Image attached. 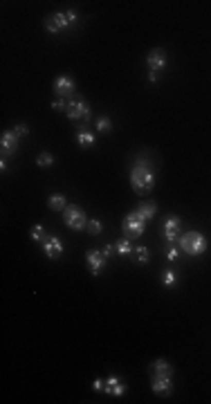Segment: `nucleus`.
Segmentation results:
<instances>
[{"mask_svg":"<svg viewBox=\"0 0 211 404\" xmlns=\"http://www.w3.org/2000/svg\"><path fill=\"white\" fill-rule=\"evenodd\" d=\"M130 184H133V191L137 196H146L153 191L155 186V171L153 166L148 164L146 160H139L137 164L133 166V171H130Z\"/></svg>","mask_w":211,"mask_h":404,"instance_id":"1","label":"nucleus"},{"mask_svg":"<svg viewBox=\"0 0 211 404\" xmlns=\"http://www.w3.org/2000/svg\"><path fill=\"white\" fill-rule=\"evenodd\" d=\"M77 23V11H59V14H52L45 18V29L49 34H61L65 27Z\"/></svg>","mask_w":211,"mask_h":404,"instance_id":"2","label":"nucleus"},{"mask_svg":"<svg viewBox=\"0 0 211 404\" xmlns=\"http://www.w3.org/2000/svg\"><path fill=\"white\" fill-rule=\"evenodd\" d=\"M180 247H182L187 254H191V256H200V254H204V250H207V238H204V234L200 232H189L184 236H180Z\"/></svg>","mask_w":211,"mask_h":404,"instance_id":"3","label":"nucleus"},{"mask_svg":"<svg viewBox=\"0 0 211 404\" xmlns=\"http://www.w3.org/2000/svg\"><path fill=\"white\" fill-rule=\"evenodd\" d=\"M63 220L67 227L74 229V232H81V229L88 227V216H85V211L81 207H77V204H67L63 209Z\"/></svg>","mask_w":211,"mask_h":404,"instance_id":"4","label":"nucleus"},{"mask_svg":"<svg viewBox=\"0 0 211 404\" xmlns=\"http://www.w3.org/2000/svg\"><path fill=\"white\" fill-rule=\"evenodd\" d=\"M144 229H146V220L142 218L137 211H130L126 218H124V222H121V232H124V236H126L128 240L130 238H139V236L144 234Z\"/></svg>","mask_w":211,"mask_h":404,"instance_id":"5","label":"nucleus"},{"mask_svg":"<svg viewBox=\"0 0 211 404\" xmlns=\"http://www.w3.org/2000/svg\"><path fill=\"white\" fill-rule=\"evenodd\" d=\"M146 65H148V81L155 83L160 79V72L166 67V52L164 49H151L146 57Z\"/></svg>","mask_w":211,"mask_h":404,"instance_id":"6","label":"nucleus"},{"mask_svg":"<svg viewBox=\"0 0 211 404\" xmlns=\"http://www.w3.org/2000/svg\"><path fill=\"white\" fill-rule=\"evenodd\" d=\"M54 95H59V99H65L74 95V90H77V85H74V79L70 74H61V77L54 79V85H52Z\"/></svg>","mask_w":211,"mask_h":404,"instance_id":"7","label":"nucleus"},{"mask_svg":"<svg viewBox=\"0 0 211 404\" xmlns=\"http://www.w3.org/2000/svg\"><path fill=\"white\" fill-rule=\"evenodd\" d=\"M65 115H67V119H72V121H77V119L88 121L90 119V106L85 101H70L65 108Z\"/></svg>","mask_w":211,"mask_h":404,"instance_id":"8","label":"nucleus"},{"mask_svg":"<svg viewBox=\"0 0 211 404\" xmlns=\"http://www.w3.org/2000/svg\"><path fill=\"white\" fill-rule=\"evenodd\" d=\"M0 148H3V157H9V155H14L18 151V135L14 128L3 133V137H0Z\"/></svg>","mask_w":211,"mask_h":404,"instance_id":"9","label":"nucleus"},{"mask_svg":"<svg viewBox=\"0 0 211 404\" xmlns=\"http://www.w3.org/2000/svg\"><path fill=\"white\" fill-rule=\"evenodd\" d=\"M106 260H108V258H106V254H103L101 250H88V252H85V263H88L90 272H92L95 276L103 270Z\"/></svg>","mask_w":211,"mask_h":404,"instance_id":"10","label":"nucleus"},{"mask_svg":"<svg viewBox=\"0 0 211 404\" xmlns=\"http://www.w3.org/2000/svg\"><path fill=\"white\" fill-rule=\"evenodd\" d=\"M151 389H153V393H157V395H171V391H173V375H153Z\"/></svg>","mask_w":211,"mask_h":404,"instance_id":"11","label":"nucleus"},{"mask_svg":"<svg viewBox=\"0 0 211 404\" xmlns=\"http://www.w3.org/2000/svg\"><path fill=\"white\" fill-rule=\"evenodd\" d=\"M43 252L47 254L49 258H59L61 254H63V242L57 236H47L45 240H43Z\"/></svg>","mask_w":211,"mask_h":404,"instance_id":"12","label":"nucleus"},{"mask_svg":"<svg viewBox=\"0 0 211 404\" xmlns=\"http://www.w3.org/2000/svg\"><path fill=\"white\" fill-rule=\"evenodd\" d=\"M103 393L108 395H115V397H121L126 393V384H124L117 375H108L106 377V387H103Z\"/></svg>","mask_w":211,"mask_h":404,"instance_id":"13","label":"nucleus"},{"mask_svg":"<svg viewBox=\"0 0 211 404\" xmlns=\"http://www.w3.org/2000/svg\"><path fill=\"white\" fill-rule=\"evenodd\" d=\"M164 238L169 242L180 238V218L178 216H169V218L164 220Z\"/></svg>","mask_w":211,"mask_h":404,"instance_id":"14","label":"nucleus"},{"mask_svg":"<svg viewBox=\"0 0 211 404\" xmlns=\"http://www.w3.org/2000/svg\"><path fill=\"white\" fill-rule=\"evenodd\" d=\"M77 142H79V146L81 148H92L95 146V142H97V137H95V133H90L88 128H79V133H77Z\"/></svg>","mask_w":211,"mask_h":404,"instance_id":"15","label":"nucleus"},{"mask_svg":"<svg viewBox=\"0 0 211 404\" xmlns=\"http://www.w3.org/2000/svg\"><path fill=\"white\" fill-rule=\"evenodd\" d=\"M151 373L153 375H173V368L166 359H155L151 364Z\"/></svg>","mask_w":211,"mask_h":404,"instance_id":"16","label":"nucleus"},{"mask_svg":"<svg viewBox=\"0 0 211 404\" xmlns=\"http://www.w3.org/2000/svg\"><path fill=\"white\" fill-rule=\"evenodd\" d=\"M47 204H49V209H54V211H63L67 207V200L63 194H54L47 198Z\"/></svg>","mask_w":211,"mask_h":404,"instance_id":"17","label":"nucleus"},{"mask_svg":"<svg viewBox=\"0 0 211 404\" xmlns=\"http://www.w3.org/2000/svg\"><path fill=\"white\" fill-rule=\"evenodd\" d=\"M135 211H137L142 218H144V220L148 222V220H153V218H155V214H157V207H155V204H151V202H146V204H139V207L135 209Z\"/></svg>","mask_w":211,"mask_h":404,"instance_id":"18","label":"nucleus"},{"mask_svg":"<svg viewBox=\"0 0 211 404\" xmlns=\"http://www.w3.org/2000/svg\"><path fill=\"white\" fill-rule=\"evenodd\" d=\"M115 252L119 254V256H130V254H133L135 250H133V245H130V240L124 238V240H119V242L115 245Z\"/></svg>","mask_w":211,"mask_h":404,"instance_id":"19","label":"nucleus"},{"mask_svg":"<svg viewBox=\"0 0 211 404\" xmlns=\"http://www.w3.org/2000/svg\"><path fill=\"white\" fill-rule=\"evenodd\" d=\"M29 236H32V240H36V242H43V240L47 238V236H45V227H43V225H34L32 232H29Z\"/></svg>","mask_w":211,"mask_h":404,"instance_id":"20","label":"nucleus"},{"mask_svg":"<svg viewBox=\"0 0 211 404\" xmlns=\"http://www.w3.org/2000/svg\"><path fill=\"white\" fill-rule=\"evenodd\" d=\"M148 247H144V245H137L135 247V258L139 260V263H148V260H151V256H148Z\"/></svg>","mask_w":211,"mask_h":404,"instance_id":"21","label":"nucleus"},{"mask_svg":"<svg viewBox=\"0 0 211 404\" xmlns=\"http://www.w3.org/2000/svg\"><path fill=\"white\" fill-rule=\"evenodd\" d=\"M162 283L166 285V288H173V285L178 283V274L173 270H166L164 272V276H162Z\"/></svg>","mask_w":211,"mask_h":404,"instance_id":"22","label":"nucleus"},{"mask_svg":"<svg viewBox=\"0 0 211 404\" xmlns=\"http://www.w3.org/2000/svg\"><path fill=\"white\" fill-rule=\"evenodd\" d=\"M36 164L41 166V169H47V166H52L54 164V157L49 153H41L39 155V160H36Z\"/></svg>","mask_w":211,"mask_h":404,"instance_id":"23","label":"nucleus"},{"mask_svg":"<svg viewBox=\"0 0 211 404\" xmlns=\"http://www.w3.org/2000/svg\"><path fill=\"white\" fill-rule=\"evenodd\" d=\"M110 128H113V121H110L108 117L97 119V130H99V133H110Z\"/></svg>","mask_w":211,"mask_h":404,"instance_id":"24","label":"nucleus"},{"mask_svg":"<svg viewBox=\"0 0 211 404\" xmlns=\"http://www.w3.org/2000/svg\"><path fill=\"white\" fill-rule=\"evenodd\" d=\"M88 234H92V236H97V234H101V220H97V218H90L88 220Z\"/></svg>","mask_w":211,"mask_h":404,"instance_id":"25","label":"nucleus"},{"mask_svg":"<svg viewBox=\"0 0 211 404\" xmlns=\"http://www.w3.org/2000/svg\"><path fill=\"white\" fill-rule=\"evenodd\" d=\"M14 130H16V135H18V137H25V135L29 133L27 124H18V126H14Z\"/></svg>","mask_w":211,"mask_h":404,"instance_id":"26","label":"nucleus"},{"mask_svg":"<svg viewBox=\"0 0 211 404\" xmlns=\"http://www.w3.org/2000/svg\"><path fill=\"white\" fill-rule=\"evenodd\" d=\"M166 258H169L171 263H173V260H178L180 258V250H178V247H169V252H166Z\"/></svg>","mask_w":211,"mask_h":404,"instance_id":"27","label":"nucleus"},{"mask_svg":"<svg viewBox=\"0 0 211 404\" xmlns=\"http://www.w3.org/2000/svg\"><path fill=\"white\" fill-rule=\"evenodd\" d=\"M52 108H54V110H65V108H67L65 99H54V101H52Z\"/></svg>","mask_w":211,"mask_h":404,"instance_id":"28","label":"nucleus"},{"mask_svg":"<svg viewBox=\"0 0 211 404\" xmlns=\"http://www.w3.org/2000/svg\"><path fill=\"white\" fill-rule=\"evenodd\" d=\"M103 387H106V380H101V377H97V380H92V389H95V391H99V393H101V391H103Z\"/></svg>","mask_w":211,"mask_h":404,"instance_id":"29","label":"nucleus"},{"mask_svg":"<svg viewBox=\"0 0 211 404\" xmlns=\"http://www.w3.org/2000/svg\"><path fill=\"white\" fill-rule=\"evenodd\" d=\"M101 252L106 254V258H108V256H110V254H113V252H115V245H106V247H103V250H101Z\"/></svg>","mask_w":211,"mask_h":404,"instance_id":"30","label":"nucleus"}]
</instances>
